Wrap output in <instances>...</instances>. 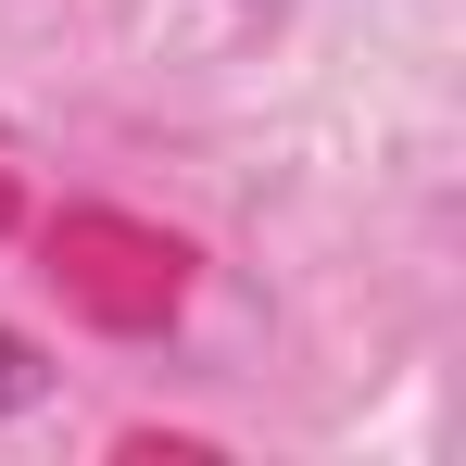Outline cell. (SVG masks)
Returning a JSON list of instances; mask_svg holds the SVG:
<instances>
[{
	"instance_id": "cell-1",
	"label": "cell",
	"mask_w": 466,
	"mask_h": 466,
	"mask_svg": "<svg viewBox=\"0 0 466 466\" xmlns=\"http://www.w3.org/2000/svg\"><path fill=\"white\" fill-rule=\"evenodd\" d=\"M38 390H51V353H38V340H13V328H0V416H25V403H38Z\"/></svg>"
}]
</instances>
